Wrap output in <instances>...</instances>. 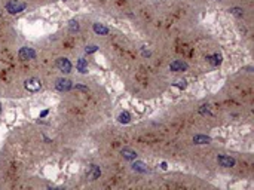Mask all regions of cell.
I'll use <instances>...</instances> for the list:
<instances>
[{
	"mask_svg": "<svg viewBox=\"0 0 254 190\" xmlns=\"http://www.w3.org/2000/svg\"><path fill=\"white\" fill-rule=\"evenodd\" d=\"M4 7H6V10H7L9 13L15 15V13L22 12V10L27 7V3H24V1H21V0H10V1L6 3Z\"/></svg>",
	"mask_w": 254,
	"mask_h": 190,
	"instance_id": "1",
	"label": "cell"
},
{
	"mask_svg": "<svg viewBox=\"0 0 254 190\" xmlns=\"http://www.w3.org/2000/svg\"><path fill=\"white\" fill-rule=\"evenodd\" d=\"M24 86L28 92H37L40 88H42V82L37 79V77H30L24 82Z\"/></svg>",
	"mask_w": 254,
	"mask_h": 190,
	"instance_id": "2",
	"label": "cell"
},
{
	"mask_svg": "<svg viewBox=\"0 0 254 190\" xmlns=\"http://www.w3.org/2000/svg\"><path fill=\"white\" fill-rule=\"evenodd\" d=\"M55 88H57V91H60V92H67V91H70V89L73 88V82L69 80V79L61 77V79H57Z\"/></svg>",
	"mask_w": 254,
	"mask_h": 190,
	"instance_id": "3",
	"label": "cell"
},
{
	"mask_svg": "<svg viewBox=\"0 0 254 190\" xmlns=\"http://www.w3.org/2000/svg\"><path fill=\"white\" fill-rule=\"evenodd\" d=\"M57 67H58L60 72H63V73H70V72H72V63H70L67 58H64V57H61V58L57 60Z\"/></svg>",
	"mask_w": 254,
	"mask_h": 190,
	"instance_id": "4",
	"label": "cell"
},
{
	"mask_svg": "<svg viewBox=\"0 0 254 190\" xmlns=\"http://www.w3.org/2000/svg\"><path fill=\"white\" fill-rule=\"evenodd\" d=\"M217 162H218L221 166H224V168H232V166H235V163H236L233 157L226 156V154H218V156H217Z\"/></svg>",
	"mask_w": 254,
	"mask_h": 190,
	"instance_id": "5",
	"label": "cell"
},
{
	"mask_svg": "<svg viewBox=\"0 0 254 190\" xmlns=\"http://www.w3.org/2000/svg\"><path fill=\"white\" fill-rule=\"evenodd\" d=\"M18 55H19V58L24 60V61H27V60H34V58H36V52H34V49H31V48H21L19 52H18Z\"/></svg>",
	"mask_w": 254,
	"mask_h": 190,
	"instance_id": "6",
	"label": "cell"
},
{
	"mask_svg": "<svg viewBox=\"0 0 254 190\" xmlns=\"http://www.w3.org/2000/svg\"><path fill=\"white\" fill-rule=\"evenodd\" d=\"M100 175H101V169L97 165H91L89 169L86 171V178H89V180H97V178H100Z\"/></svg>",
	"mask_w": 254,
	"mask_h": 190,
	"instance_id": "7",
	"label": "cell"
},
{
	"mask_svg": "<svg viewBox=\"0 0 254 190\" xmlns=\"http://www.w3.org/2000/svg\"><path fill=\"white\" fill-rule=\"evenodd\" d=\"M169 70L171 72H184L187 70V64L184 61H180V60H175L169 64Z\"/></svg>",
	"mask_w": 254,
	"mask_h": 190,
	"instance_id": "8",
	"label": "cell"
},
{
	"mask_svg": "<svg viewBox=\"0 0 254 190\" xmlns=\"http://www.w3.org/2000/svg\"><path fill=\"white\" fill-rule=\"evenodd\" d=\"M92 28H94V31H95L97 34H100V36H107V34H109V28H107L106 25H103V24L95 22Z\"/></svg>",
	"mask_w": 254,
	"mask_h": 190,
	"instance_id": "9",
	"label": "cell"
},
{
	"mask_svg": "<svg viewBox=\"0 0 254 190\" xmlns=\"http://www.w3.org/2000/svg\"><path fill=\"white\" fill-rule=\"evenodd\" d=\"M76 69H77V72H79V73L86 75V73H88V63H86V60L79 58V60H77V63H76Z\"/></svg>",
	"mask_w": 254,
	"mask_h": 190,
	"instance_id": "10",
	"label": "cell"
},
{
	"mask_svg": "<svg viewBox=\"0 0 254 190\" xmlns=\"http://www.w3.org/2000/svg\"><path fill=\"white\" fill-rule=\"evenodd\" d=\"M132 169L137 171V172H147V171H149V169H147V165H146L144 162H140V160H135V162L132 163Z\"/></svg>",
	"mask_w": 254,
	"mask_h": 190,
	"instance_id": "11",
	"label": "cell"
},
{
	"mask_svg": "<svg viewBox=\"0 0 254 190\" xmlns=\"http://www.w3.org/2000/svg\"><path fill=\"white\" fill-rule=\"evenodd\" d=\"M121 154L125 157V159H128V160H135V157H137V153L134 152L132 149H122L121 150Z\"/></svg>",
	"mask_w": 254,
	"mask_h": 190,
	"instance_id": "12",
	"label": "cell"
},
{
	"mask_svg": "<svg viewBox=\"0 0 254 190\" xmlns=\"http://www.w3.org/2000/svg\"><path fill=\"white\" fill-rule=\"evenodd\" d=\"M210 141H211V138L207 137V135H195L193 137V143L195 144H208Z\"/></svg>",
	"mask_w": 254,
	"mask_h": 190,
	"instance_id": "13",
	"label": "cell"
},
{
	"mask_svg": "<svg viewBox=\"0 0 254 190\" xmlns=\"http://www.w3.org/2000/svg\"><path fill=\"white\" fill-rule=\"evenodd\" d=\"M207 60L211 63L212 66H218V64L221 63V55H220V54H214L211 57H207Z\"/></svg>",
	"mask_w": 254,
	"mask_h": 190,
	"instance_id": "14",
	"label": "cell"
},
{
	"mask_svg": "<svg viewBox=\"0 0 254 190\" xmlns=\"http://www.w3.org/2000/svg\"><path fill=\"white\" fill-rule=\"evenodd\" d=\"M118 120H119L121 123H129V122H131V114L128 113V112H122V113L118 116Z\"/></svg>",
	"mask_w": 254,
	"mask_h": 190,
	"instance_id": "15",
	"label": "cell"
},
{
	"mask_svg": "<svg viewBox=\"0 0 254 190\" xmlns=\"http://www.w3.org/2000/svg\"><path fill=\"white\" fill-rule=\"evenodd\" d=\"M69 30H70V33L79 31V22H77L76 19H72V21L69 22Z\"/></svg>",
	"mask_w": 254,
	"mask_h": 190,
	"instance_id": "16",
	"label": "cell"
},
{
	"mask_svg": "<svg viewBox=\"0 0 254 190\" xmlns=\"http://www.w3.org/2000/svg\"><path fill=\"white\" fill-rule=\"evenodd\" d=\"M229 12H230L232 15L238 16V18H242V16H244V10H242L241 7H232V9H229Z\"/></svg>",
	"mask_w": 254,
	"mask_h": 190,
	"instance_id": "17",
	"label": "cell"
},
{
	"mask_svg": "<svg viewBox=\"0 0 254 190\" xmlns=\"http://www.w3.org/2000/svg\"><path fill=\"white\" fill-rule=\"evenodd\" d=\"M199 113L201 114H210V106L208 104H204V106H201V109H199Z\"/></svg>",
	"mask_w": 254,
	"mask_h": 190,
	"instance_id": "18",
	"label": "cell"
},
{
	"mask_svg": "<svg viewBox=\"0 0 254 190\" xmlns=\"http://www.w3.org/2000/svg\"><path fill=\"white\" fill-rule=\"evenodd\" d=\"M175 86H178L180 89H184V88L187 86V82H186L184 79H181V80H177V82H175Z\"/></svg>",
	"mask_w": 254,
	"mask_h": 190,
	"instance_id": "19",
	"label": "cell"
},
{
	"mask_svg": "<svg viewBox=\"0 0 254 190\" xmlns=\"http://www.w3.org/2000/svg\"><path fill=\"white\" fill-rule=\"evenodd\" d=\"M86 54H94L95 51H98V46L97 45H92V46H86Z\"/></svg>",
	"mask_w": 254,
	"mask_h": 190,
	"instance_id": "20",
	"label": "cell"
},
{
	"mask_svg": "<svg viewBox=\"0 0 254 190\" xmlns=\"http://www.w3.org/2000/svg\"><path fill=\"white\" fill-rule=\"evenodd\" d=\"M74 88H76V89H79V91H83V92H88V91H89V89H88L86 86H83V85H76Z\"/></svg>",
	"mask_w": 254,
	"mask_h": 190,
	"instance_id": "21",
	"label": "cell"
},
{
	"mask_svg": "<svg viewBox=\"0 0 254 190\" xmlns=\"http://www.w3.org/2000/svg\"><path fill=\"white\" fill-rule=\"evenodd\" d=\"M49 113V112H48V110H43L42 113H40V117H45V116H46V114Z\"/></svg>",
	"mask_w": 254,
	"mask_h": 190,
	"instance_id": "22",
	"label": "cell"
},
{
	"mask_svg": "<svg viewBox=\"0 0 254 190\" xmlns=\"http://www.w3.org/2000/svg\"><path fill=\"white\" fill-rule=\"evenodd\" d=\"M0 114H1V104H0Z\"/></svg>",
	"mask_w": 254,
	"mask_h": 190,
	"instance_id": "23",
	"label": "cell"
}]
</instances>
